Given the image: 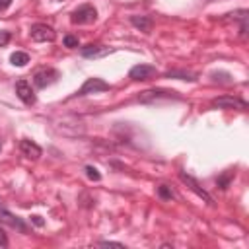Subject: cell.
<instances>
[{"label":"cell","mask_w":249,"mask_h":249,"mask_svg":"<svg viewBox=\"0 0 249 249\" xmlns=\"http://www.w3.org/2000/svg\"><path fill=\"white\" fill-rule=\"evenodd\" d=\"M95 19H97V10L91 4H82L70 14V21L76 25H88V23H93Z\"/></svg>","instance_id":"cell-1"},{"label":"cell","mask_w":249,"mask_h":249,"mask_svg":"<svg viewBox=\"0 0 249 249\" xmlns=\"http://www.w3.org/2000/svg\"><path fill=\"white\" fill-rule=\"evenodd\" d=\"M29 35H31V39L37 41V43H47V41L51 43V41L56 39V31H54L51 25H47V23H35V25H31Z\"/></svg>","instance_id":"cell-2"},{"label":"cell","mask_w":249,"mask_h":249,"mask_svg":"<svg viewBox=\"0 0 249 249\" xmlns=\"http://www.w3.org/2000/svg\"><path fill=\"white\" fill-rule=\"evenodd\" d=\"M109 89H111V86L105 80H101V78H88L84 82V86L74 95L82 97V95H88V93H99V91H109Z\"/></svg>","instance_id":"cell-3"},{"label":"cell","mask_w":249,"mask_h":249,"mask_svg":"<svg viewBox=\"0 0 249 249\" xmlns=\"http://www.w3.org/2000/svg\"><path fill=\"white\" fill-rule=\"evenodd\" d=\"M212 107H218V109H239V111H245L247 109V103L239 97H231V95H220L216 99H212Z\"/></svg>","instance_id":"cell-4"},{"label":"cell","mask_w":249,"mask_h":249,"mask_svg":"<svg viewBox=\"0 0 249 249\" xmlns=\"http://www.w3.org/2000/svg\"><path fill=\"white\" fill-rule=\"evenodd\" d=\"M58 80V70H54V68H45V70H39L35 76H33V82H35V86L37 88H47V86H51V84H54Z\"/></svg>","instance_id":"cell-5"},{"label":"cell","mask_w":249,"mask_h":249,"mask_svg":"<svg viewBox=\"0 0 249 249\" xmlns=\"http://www.w3.org/2000/svg\"><path fill=\"white\" fill-rule=\"evenodd\" d=\"M0 224H6V226H10V228H14V230H19L21 233L27 231V226L23 224V220H19V218L14 216L10 210H6V208L2 206V202H0Z\"/></svg>","instance_id":"cell-6"},{"label":"cell","mask_w":249,"mask_h":249,"mask_svg":"<svg viewBox=\"0 0 249 249\" xmlns=\"http://www.w3.org/2000/svg\"><path fill=\"white\" fill-rule=\"evenodd\" d=\"M179 179H181V181H183V183H185V185H187V187H189L196 196H200L204 202H208V204H212V202H214V200H212V196H210L204 189H200V187H198V183H196L191 175H187L185 171H179Z\"/></svg>","instance_id":"cell-7"},{"label":"cell","mask_w":249,"mask_h":249,"mask_svg":"<svg viewBox=\"0 0 249 249\" xmlns=\"http://www.w3.org/2000/svg\"><path fill=\"white\" fill-rule=\"evenodd\" d=\"M128 76H130L132 80H136V82H140V80H142V82H144V80H150V78L156 76V66H152V64H136V66L130 68Z\"/></svg>","instance_id":"cell-8"},{"label":"cell","mask_w":249,"mask_h":249,"mask_svg":"<svg viewBox=\"0 0 249 249\" xmlns=\"http://www.w3.org/2000/svg\"><path fill=\"white\" fill-rule=\"evenodd\" d=\"M115 49L113 47H103V45H86V47H82V56H86V58H101V56H107V54H111Z\"/></svg>","instance_id":"cell-9"},{"label":"cell","mask_w":249,"mask_h":249,"mask_svg":"<svg viewBox=\"0 0 249 249\" xmlns=\"http://www.w3.org/2000/svg\"><path fill=\"white\" fill-rule=\"evenodd\" d=\"M16 93H18V97H19L25 105H33V103L37 101V97H35L31 86H29L25 80H18V84H16Z\"/></svg>","instance_id":"cell-10"},{"label":"cell","mask_w":249,"mask_h":249,"mask_svg":"<svg viewBox=\"0 0 249 249\" xmlns=\"http://www.w3.org/2000/svg\"><path fill=\"white\" fill-rule=\"evenodd\" d=\"M19 150H21L23 156H27L29 160H39L41 154H43L41 146H37V144H35L33 140H29V138H23V140L19 142Z\"/></svg>","instance_id":"cell-11"},{"label":"cell","mask_w":249,"mask_h":249,"mask_svg":"<svg viewBox=\"0 0 249 249\" xmlns=\"http://www.w3.org/2000/svg\"><path fill=\"white\" fill-rule=\"evenodd\" d=\"M130 23L134 27H138L140 31H144V33H150V29H152V19L146 18V16H132L130 18Z\"/></svg>","instance_id":"cell-12"},{"label":"cell","mask_w":249,"mask_h":249,"mask_svg":"<svg viewBox=\"0 0 249 249\" xmlns=\"http://www.w3.org/2000/svg\"><path fill=\"white\" fill-rule=\"evenodd\" d=\"M175 91H167V89H148V91H144L142 95H138V101H150V99H156V97H169V95H173Z\"/></svg>","instance_id":"cell-13"},{"label":"cell","mask_w":249,"mask_h":249,"mask_svg":"<svg viewBox=\"0 0 249 249\" xmlns=\"http://www.w3.org/2000/svg\"><path fill=\"white\" fill-rule=\"evenodd\" d=\"M10 62L14 66H25L29 62V54L27 53H21V51H16L12 56H10Z\"/></svg>","instance_id":"cell-14"},{"label":"cell","mask_w":249,"mask_h":249,"mask_svg":"<svg viewBox=\"0 0 249 249\" xmlns=\"http://www.w3.org/2000/svg\"><path fill=\"white\" fill-rule=\"evenodd\" d=\"M86 175H88L91 181H99V179H101L99 171H97L95 167H91V165H88V167H86Z\"/></svg>","instance_id":"cell-15"},{"label":"cell","mask_w":249,"mask_h":249,"mask_svg":"<svg viewBox=\"0 0 249 249\" xmlns=\"http://www.w3.org/2000/svg\"><path fill=\"white\" fill-rule=\"evenodd\" d=\"M158 195H160L161 198H173V193L169 191L167 185H160V187H158Z\"/></svg>","instance_id":"cell-16"},{"label":"cell","mask_w":249,"mask_h":249,"mask_svg":"<svg viewBox=\"0 0 249 249\" xmlns=\"http://www.w3.org/2000/svg\"><path fill=\"white\" fill-rule=\"evenodd\" d=\"M64 47H68V49L78 47V39H76L74 35H66V37H64Z\"/></svg>","instance_id":"cell-17"},{"label":"cell","mask_w":249,"mask_h":249,"mask_svg":"<svg viewBox=\"0 0 249 249\" xmlns=\"http://www.w3.org/2000/svg\"><path fill=\"white\" fill-rule=\"evenodd\" d=\"M230 179H231V173L228 171L226 175H222V177L218 179V187H220V189H226V187L230 185Z\"/></svg>","instance_id":"cell-18"},{"label":"cell","mask_w":249,"mask_h":249,"mask_svg":"<svg viewBox=\"0 0 249 249\" xmlns=\"http://www.w3.org/2000/svg\"><path fill=\"white\" fill-rule=\"evenodd\" d=\"M10 31H6V29H0V47H6L8 43H10Z\"/></svg>","instance_id":"cell-19"},{"label":"cell","mask_w":249,"mask_h":249,"mask_svg":"<svg viewBox=\"0 0 249 249\" xmlns=\"http://www.w3.org/2000/svg\"><path fill=\"white\" fill-rule=\"evenodd\" d=\"M97 245L99 247H124L123 243H117V241H99Z\"/></svg>","instance_id":"cell-20"},{"label":"cell","mask_w":249,"mask_h":249,"mask_svg":"<svg viewBox=\"0 0 249 249\" xmlns=\"http://www.w3.org/2000/svg\"><path fill=\"white\" fill-rule=\"evenodd\" d=\"M0 245L2 247H6L8 245V237H6V233H4V230L0 228Z\"/></svg>","instance_id":"cell-21"},{"label":"cell","mask_w":249,"mask_h":249,"mask_svg":"<svg viewBox=\"0 0 249 249\" xmlns=\"http://www.w3.org/2000/svg\"><path fill=\"white\" fill-rule=\"evenodd\" d=\"M10 4H12V0H0V12L8 10V8H10Z\"/></svg>","instance_id":"cell-22"},{"label":"cell","mask_w":249,"mask_h":249,"mask_svg":"<svg viewBox=\"0 0 249 249\" xmlns=\"http://www.w3.org/2000/svg\"><path fill=\"white\" fill-rule=\"evenodd\" d=\"M31 220H33L37 226H43V220H41V216H31Z\"/></svg>","instance_id":"cell-23"},{"label":"cell","mask_w":249,"mask_h":249,"mask_svg":"<svg viewBox=\"0 0 249 249\" xmlns=\"http://www.w3.org/2000/svg\"><path fill=\"white\" fill-rule=\"evenodd\" d=\"M0 148H2V146H0Z\"/></svg>","instance_id":"cell-24"}]
</instances>
